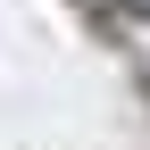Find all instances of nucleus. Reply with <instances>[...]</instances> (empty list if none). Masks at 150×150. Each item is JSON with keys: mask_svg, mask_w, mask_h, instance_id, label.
Segmentation results:
<instances>
[{"mask_svg": "<svg viewBox=\"0 0 150 150\" xmlns=\"http://www.w3.org/2000/svg\"><path fill=\"white\" fill-rule=\"evenodd\" d=\"M134 8H142V17H150V0H134Z\"/></svg>", "mask_w": 150, "mask_h": 150, "instance_id": "nucleus-1", "label": "nucleus"}]
</instances>
